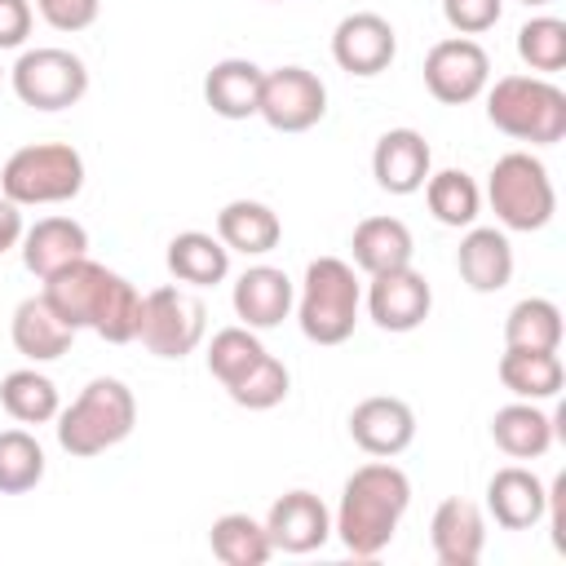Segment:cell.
I'll return each instance as SVG.
<instances>
[{"label": "cell", "instance_id": "obj_1", "mask_svg": "<svg viewBox=\"0 0 566 566\" xmlns=\"http://www.w3.org/2000/svg\"><path fill=\"white\" fill-rule=\"evenodd\" d=\"M407 504H411V482L398 464H389V460L358 464L340 486L332 531L340 535V544L354 557H376L398 535Z\"/></svg>", "mask_w": 566, "mask_h": 566}, {"label": "cell", "instance_id": "obj_2", "mask_svg": "<svg viewBox=\"0 0 566 566\" xmlns=\"http://www.w3.org/2000/svg\"><path fill=\"white\" fill-rule=\"evenodd\" d=\"M137 424V398L124 380L97 376L88 380L66 411H57V447L75 460H93L119 447Z\"/></svg>", "mask_w": 566, "mask_h": 566}, {"label": "cell", "instance_id": "obj_3", "mask_svg": "<svg viewBox=\"0 0 566 566\" xmlns=\"http://www.w3.org/2000/svg\"><path fill=\"white\" fill-rule=\"evenodd\" d=\"M486 119L531 146H553L566 137V93L544 75H500L486 84Z\"/></svg>", "mask_w": 566, "mask_h": 566}, {"label": "cell", "instance_id": "obj_4", "mask_svg": "<svg viewBox=\"0 0 566 566\" xmlns=\"http://www.w3.org/2000/svg\"><path fill=\"white\" fill-rule=\"evenodd\" d=\"M358 305H363V287H358V274L349 261L314 256L305 265L301 296H296V323H301L305 340H314V345L349 340L354 323H358Z\"/></svg>", "mask_w": 566, "mask_h": 566}, {"label": "cell", "instance_id": "obj_5", "mask_svg": "<svg viewBox=\"0 0 566 566\" xmlns=\"http://www.w3.org/2000/svg\"><path fill=\"white\" fill-rule=\"evenodd\" d=\"M84 190V159L66 142H31L18 146L0 168V195L18 208L71 203Z\"/></svg>", "mask_w": 566, "mask_h": 566}, {"label": "cell", "instance_id": "obj_6", "mask_svg": "<svg viewBox=\"0 0 566 566\" xmlns=\"http://www.w3.org/2000/svg\"><path fill=\"white\" fill-rule=\"evenodd\" d=\"M486 199H491L495 221L504 230H517V234L544 230L557 212L553 177L531 150H509L495 159V168L486 177Z\"/></svg>", "mask_w": 566, "mask_h": 566}, {"label": "cell", "instance_id": "obj_7", "mask_svg": "<svg viewBox=\"0 0 566 566\" xmlns=\"http://www.w3.org/2000/svg\"><path fill=\"white\" fill-rule=\"evenodd\" d=\"M208 332V310L195 292L168 283L142 296V323H137V340L155 354V358H186L199 349Z\"/></svg>", "mask_w": 566, "mask_h": 566}, {"label": "cell", "instance_id": "obj_8", "mask_svg": "<svg viewBox=\"0 0 566 566\" xmlns=\"http://www.w3.org/2000/svg\"><path fill=\"white\" fill-rule=\"evenodd\" d=\"M9 80L18 102L31 111H66L88 93V66L71 49H53V44L27 49L13 62Z\"/></svg>", "mask_w": 566, "mask_h": 566}, {"label": "cell", "instance_id": "obj_9", "mask_svg": "<svg viewBox=\"0 0 566 566\" xmlns=\"http://www.w3.org/2000/svg\"><path fill=\"white\" fill-rule=\"evenodd\" d=\"M486 84H491V57L473 35L438 40L424 53V88L442 106H464V102L482 97Z\"/></svg>", "mask_w": 566, "mask_h": 566}, {"label": "cell", "instance_id": "obj_10", "mask_svg": "<svg viewBox=\"0 0 566 566\" xmlns=\"http://www.w3.org/2000/svg\"><path fill=\"white\" fill-rule=\"evenodd\" d=\"M256 115L274 133H305L327 115V88L305 66H274L261 80V106Z\"/></svg>", "mask_w": 566, "mask_h": 566}, {"label": "cell", "instance_id": "obj_11", "mask_svg": "<svg viewBox=\"0 0 566 566\" xmlns=\"http://www.w3.org/2000/svg\"><path fill=\"white\" fill-rule=\"evenodd\" d=\"M332 57L340 71L358 75V80H371L380 71H389V62L398 57V35L389 27V18L380 13H345L332 31Z\"/></svg>", "mask_w": 566, "mask_h": 566}, {"label": "cell", "instance_id": "obj_12", "mask_svg": "<svg viewBox=\"0 0 566 566\" xmlns=\"http://www.w3.org/2000/svg\"><path fill=\"white\" fill-rule=\"evenodd\" d=\"M433 310V292H429V279L411 265L402 270H385V274H371L367 283V314L380 332H416Z\"/></svg>", "mask_w": 566, "mask_h": 566}, {"label": "cell", "instance_id": "obj_13", "mask_svg": "<svg viewBox=\"0 0 566 566\" xmlns=\"http://www.w3.org/2000/svg\"><path fill=\"white\" fill-rule=\"evenodd\" d=\"M265 535H270L274 553H296L301 557V553H314L332 539V513L314 491L296 486V491H287L270 504Z\"/></svg>", "mask_w": 566, "mask_h": 566}, {"label": "cell", "instance_id": "obj_14", "mask_svg": "<svg viewBox=\"0 0 566 566\" xmlns=\"http://www.w3.org/2000/svg\"><path fill=\"white\" fill-rule=\"evenodd\" d=\"M349 438H354L358 451H367L376 460H394L416 438V411L402 398H389V394L363 398L349 411Z\"/></svg>", "mask_w": 566, "mask_h": 566}, {"label": "cell", "instance_id": "obj_15", "mask_svg": "<svg viewBox=\"0 0 566 566\" xmlns=\"http://www.w3.org/2000/svg\"><path fill=\"white\" fill-rule=\"evenodd\" d=\"M429 172H433V150H429L424 133H416V128H389V133L376 137L371 177H376L380 190H389V195H416Z\"/></svg>", "mask_w": 566, "mask_h": 566}, {"label": "cell", "instance_id": "obj_16", "mask_svg": "<svg viewBox=\"0 0 566 566\" xmlns=\"http://www.w3.org/2000/svg\"><path fill=\"white\" fill-rule=\"evenodd\" d=\"M230 305H234V314H239L243 327L265 332V327H279V323L292 314L296 287H292V279H287L279 265H248V270L234 279Z\"/></svg>", "mask_w": 566, "mask_h": 566}, {"label": "cell", "instance_id": "obj_17", "mask_svg": "<svg viewBox=\"0 0 566 566\" xmlns=\"http://www.w3.org/2000/svg\"><path fill=\"white\" fill-rule=\"evenodd\" d=\"M429 544H433V557L442 566H478L482 548H486V517L473 500H442L433 509V522H429Z\"/></svg>", "mask_w": 566, "mask_h": 566}, {"label": "cell", "instance_id": "obj_18", "mask_svg": "<svg viewBox=\"0 0 566 566\" xmlns=\"http://www.w3.org/2000/svg\"><path fill=\"white\" fill-rule=\"evenodd\" d=\"M544 500H548V486L531 469H522V464H504L486 482V513L504 531H531V526H539L544 522Z\"/></svg>", "mask_w": 566, "mask_h": 566}, {"label": "cell", "instance_id": "obj_19", "mask_svg": "<svg viewBox=\"0 0 566 566\" xmlns=\"http://www.w3.org/2000/svg\"><path fill=\"white\" fill-rule=\"evenodd\" d=\"M106 283H111V270L88 261V256H80L71 265H62L57 274H49L40 296L57 310L62 323H71L80 332V327H93V314H97V301H102Z\"/></svg>", "mask_w": 566, "mask_h": 566}, {"label": "cell", "instance_id": "obj_20", "mask_svg": "<svg viewBox=\"0 0 566 566\" xmlns=\"http://www.w3.org/2000/svg\"><path fill=\"white\" fill-rule=\"evenodd\" d=\"M455 270L473 292H500L513 279V243L495 226H469V234L455 248Z\"/></svg>", "mask_w": 566, "mask_h": 566}, {"label": "cell", "instance_id": "obj_21", "mask_svg": "<svg viewBox=\"0 0 566 566\" xmlns=\"http://www.w3.org/2000/svg\"><path fill=\"white\" fill-rule=\"evenodd\" d=\"M80 256H88V230L75 217H40L31 230H22V265L35 279H49Z\"/></svg>", "mask_w": 566, "mask_h": 566}, {"label": "cell", "instance_id": "obj_22", "mask_svg": "<svg viewBox=\"0 0 566 566\" xmlns=\"http://www.w3.org/2000/svg\"><path fill=\"white\" fill-rule=\"evenodd\" d=\"M349 252H354V265L371 279V274L411 265L416 239H411L407 221H398V217H363L349 234Z\"/></svg>", "mask_w": 566, "mask_h": 566}, {"label": "cell", "instance_id": "obj_23", "mask_svg": "<svg viewBox=\"0 0 566 566\" xmlns=\"http://www.w3.org/2000/svg\"><path fill=\"white\" fill-rule=\"evenodd\" d=\"M9 336H13V349L31 363H53L71 349L75 340V327L57 318V310L44 301V296H27L18 301L13 310V323H9Z\"/></svg>", "mask_w": 566, "mask_h": 566}, {"label": "cell", "instance_id": "obj_24", "mask_svg": "<svg viewBox=\"0 0 566 566\" xmlns=\"http://www.w3.org/2000/svg\"><path fill=\"white\" fill-rule=\"evenodd\" d=\"M261 80L265 71L248 57H221L203 75V102L221 119H252L261 106Z\"/></svg>", "mask_w": 566, "mask_h": 566}, {"label": "cell", "instance_id": "obj_25", "mask_svg": "<svg viewBox=\"0 0 566 566\" xmlns=\"http://www.w3.org/2000/svg\"><path fill=\"white\" fill-rule=\"evenodd\" d=\"M217 239L230 248V252H243V256H265L279 248L283 239V221L270 203L261 199H230L221 212H217Z\"/></svg>", "mask_w": 566, "mask_h": 566}, {"label": "cell", "instance_id": "obj_26", "mask_svg": "<svg viewBox=\"0 0 566 566\" xmlns=\"http://www.w3.org/2000/svg\"><path fill=\"white\" fill-rule=\"evenodd\" d=\"M500 385L522 402H548L566 385V367L557 349H509L500 354Z\"/></svg>", "mask_w": 566, "mask_h": 566}, {"label": "cell", "instance_id": "obj_27", "mask_svg": "<svg viewBox=\"0 0 566 566\" xmlns=\"http://www.w3.org/2000/svg\"><path fill=\"white\" fill-rule=\"evenodd\" d=\"M491 442L509 460H539L553 447V416L539 411V402H509L491 416Z\"/></svg>", "mask_w": 566, "mask_h": 566}, {"label": "cell", "instance_id": "obj_28", "mask_svg": "<svg viewBox=\"0 0 566 566\" xmlns=\"http://www.w3.org/2000/svg\"><path fill=\"white\" fill-rule=\"evenodd\" d=\"M164 261H168V274L177 283H190V287H212L230 274V248L217 234H203V230L172 234Z\"/></svg>", "mask_w": 566, "mask_h": 566}, {"label": "cell", "instance_id": "obj_29", "mask_svg": "<svg viewBox=\"0 0 566 566\" xmlns=\"http://www.w3.org/2000/svg\"><path fill=\"white\" fill-rule=\"evenodd\" d=\"M420 190H424V203H429V212H433L438 226L469 230L478 221V212H482V190H478V181L464 168L429 172Z\"/></svg>", "mask_w": 566, "mask_h": 566}, {"label": "cell", "instance_id": "obj_30", "mask_svg": "<svg viewBox=\"0 0 566 566\" xmlns=\"http://www.w3.org/2000/svg\"><path fill=\"white\" fill-rule=\"evenodd\" d=\"M208 548L226 566H261L274 553V544L265 535V522H256L248 513H221L208 531Z\"/></svg>", "mask_w": 566, "mask_h": 566}, {"label": "cell", "instance_id": "obj_31", "mask_svg": "<svg viewBox=\"0 0 566 566\" xmlns=\"http://www.w3.org/2000/svg\"><path fill=\"white\" fill-rule=\"evenodd\" d=\"M0 407L18 420V424H49L57 420L62 402H57V385L35 371V367H18L0 380Z\"/></svg>", "mask_w": 566, "mask_h": 566}, {"label": "cell", "instance_id": "obj_32", "mask_svg": "<svg viewBox=\"0 0 566 566\" xmlns=\"http://www.w3.org/2000/svg\"><path fill=\"white\" fill-rule=\"evenodd\" d=\"M509 349H562V310L548 296H522L504 318Z\"/></svg>", "mask_w": 566, "mask_h": 566}, {"label": "cell", "instance_id": "obj_33", "mask_svg": "<svg viewBox=\"0 0 566 566\" xmlns=\"http://www.w3.org/2000/svg\"><path fill=\"white\" fill-rule=\"evenodd\" d=\"M137 323H142V292L124 274L111 270V283L93 314V332L111 345H128V340H137Z\"/></svg>", "mask_w": 566, "mask_h": 566}, {"label": "cell", "instance_id": "obj_34", "mask_svg": "<svg viewBox=\"0 0 566 566\" xmlns=\"http://www.w3.org/2000/svg\"><path fill=\"white\" fill-rule=\"evenodd\" d=\"M44 478V447L27 429H0V495H27Z\"/></svg>", "mask_w": 566, "mask_h": 566}, {"label": "cell", "instance_id": "obj_35", "mask_svg": "<svg viewBox=\"0 0 566 566\" xmlns=\"http://www.w3.org/2000/svg\"><path fill=\"white\" fill-rule=\"evenodd\" d=\"M517 57H522L535 75L562 71V66H566V22H562V18H548V13L522 22V31H517Z\"/></svg>", "mask_w": 566, "mask_h": 566}, {"label": "cell", "instance_id": "obj_36", "mask_svg": "<svg viewBox=\"0 0 566 566\" xmlns=\"http://www.w3.org/2000/svg\"><path fill=\"white\" fill-rule=\"evenodd\" d=\"M261 354H265V345L256 340V332L252 327H221L212 340H208V371L221 380V389L226 385H234L248 367H256L261 363Z\"/></svg>", "mask_w": 566, "mask_h": 566}, {"label": "cell", "instance_id": "obj_37", "mask_svg": "<svg viewBox=\"0 0 566 566\" xmlns=\"http://www.w3.org/2000/svg\"><path fill=\"white\" fill-rule=\"evenodd\" d=\"M287 389H292V376H287V367H283L274 354H261L256 367H248L234 385H226L230 402H239V407H248V411H270V407H279V402L287 398Z\"/></svg>", "mask_w": 566, "mask_h": 566}, {"label": "cell", "instance_id": "obj_38", "mask_svg": "<svg viewBox=\"0 0 566 566\" xmlns=\"http://www.w3.org/2000/svg\"><path fill=\"white\" fill-rule=\"evenodd\" d=\"M504 0H442V18L455 35H482L500 22Z\"/></svg>", "mask_w": 566, "mask_h": 566}, {"label": "cell", "instance_id": "obj_39", "mask_svg": "<svg viewBox=\"0 0 566 566\" xmlns=\"http://www.w3.org/2000/svg\"><path fill=\"white\" fill-rule=\"evenodd\" d=\"M35 9L53 31H84L97 22L102 0H35Z\"/></svg>", "mask_w": 566, "mask_h": 566}, {"label": "cell", "instance_id": "obj_40", "mask_svg": "<svg viewBox=\"0 0 566 566\" xmlns=\"http://www.w3.org/2000/svg\"><path fill=\"white\" fill-rule=\"evenodd\" d=\"M31 0H0V49H22L31 35Z\"/></svg>", "mask_w": 566, "mask_h": 566}, {"label": "cell", "instance_id": "obj_41", "mask_svg": "<svg viewBox=\"0 0 566 566\" xmlns=\"http://www.w3.org/2000/svg\"><path fill=\"white\" fill-rule=\"evenodd\" d=\"M544 517H548V526H553V548L566 553V473L553 478L548 500H544Z\"/></svg>", "mask_w": 566, "mask_h": 566}, {"label": "cell", "instance_id": "obj_42", "mask_svg": "<svg viewBox=\"0 0 566 566\" xmlns=\"http://www.w3.org/2000/svg\"><path fill=\"white\" fill-rule=\"evenodd\" d=\"M22 230H27V226H22V208L0 195V256L22 243Z\"/></svg>", "mask_w": 566, "mask_h": 566}, {"label": "cell", "instance_id": "obj_43", "mask_svg": "<svg viewBox=\"0 0 566 566\" xmlns=\"http://www.w3.org/2000/svg\"><path fill=\"white\" fill-rule=\"evenodd\" d=\"M526 9H539V4H553V0H522Z\"/></svg>", "mask_w": 566, "mask_h": 566}, {"label": "cell", "instance_id": "obj_44", "mask_svg": "<svg viewBox=\"0 0 566 566\" xmlns=\"http://www.w3.org/2000/svg\"><path fill=\"white\" fill-rule=\"evenodd\" d=\"M270 4H279V0H270Z\"/></svg>", "mask_w": 566, "mask_h": 566}]
</instances>
